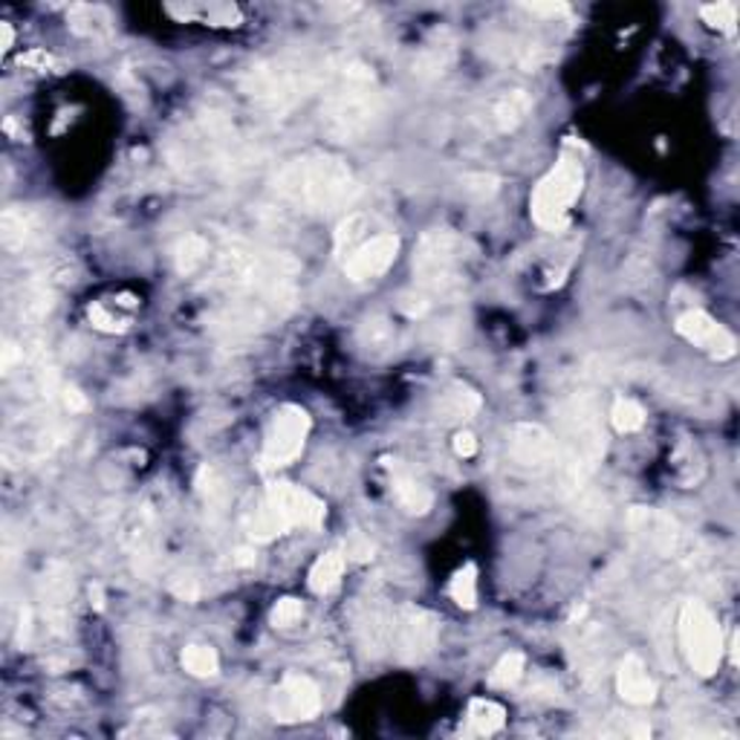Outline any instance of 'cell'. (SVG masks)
<instances>
[{
	"mask_svg": "<svg viewBox=\"0 0 740 740\" xmlns=\"http://www.w3.org/2000/svg\"><path fill=\"white\" fill-rule=\"evenodd\" d=\"M208 287L220 293L215 325L229 333H252L278 325L295 307V278L301 266L293 258L231 240L212 255Z\"/></svg>",
	"mask_w": 740,
	"mask_h": 740,
	"instance_id": "cell-1",
	"label": "cell"
},
{
	"mask_svg": "<svg viewBox=\"0 0 740 740\" xmlns=\"http://www.w3.org/2000/svg\"><path fill=\"white\" fill-rule=\"evenodd\" d=\"M272 192L298 215L327 217L353 206L362 185L348 162L333 153L312 151L281 168L272 180Z\"/></svg>",
	"mask_w": 740,
	"mask_h": 740,
	"instance_id": "cell-2",
	"label": "cell"
},
{
	"mask_svg": "<svg viewBox=\"0 0 740 740\" xmlns=\"http://www.w3.org/2000/svg\"><path fill=\"white\" fill-rule=\"evenodd\" d=\"M385 96L374 67L348 58L330 67L321 104V128L333 143H358L383 119Z\"/></svg>",
	"mask_w": 740,
	"mask_h": 740,
	"instance_id": "cell-3",
	"label": "cell"
},
{
	"mask_svg": "<svg viewBox=\"0 0 740 740\" xmlns=\"http://www.w3.org/2000/svg\"><path fill=\"white\" fill-rule=\"evenodd\" d=\"M475 255L469 240L448 229L425 231L414 252V293L402 295V312L408 319H420L431 304L452 301L466 284V263Z\"/></svg>",
	"mask_w": 740,
	"mask_h": 740,
	"instance_id": "cell-4",
	"label": "cell"
},
{
	"mask_svg": "<svg viewBox=\"0 0 740 740\" xmlns=\"http://www.w3.org/2000/svg\"><path fill=\"white\" fill-rule=\"evenodd\" d=\"M333 65H316L304 56H278L249 67L240 88L258 107L270 113H289L293 107L325 88Z\"/></svg>",
	"mask_w": 740,
	"mask_h": 740,
	"instance_id": "cell-5",
	"label": "cell"
},
{
	"mask_svg": "<svg viewBox=\"0 0 740 740\" xmlns=\"http://www.w3.org/2000/svg\"><path fill=\"white\" fill-rule=\"evenodd\" d=\"M565 443L558 446V469L567 489H576L596 471L605 457V431L599 422L596 402L590 397H573L561 408Z\"/></svg>",
	"mask_w": 740,
	"mask_h": 740,
	"instance_id": "cell-6",
	"label": "cell"
},
{
	"mask_svg": "<svg viewBox=\"0 0 740 740\" xmlns=\"http://www.w3.org/2000/svg\"><path fill=\"white\" fill-rule=\"evenodd\" d=\"M325 501L312 492L298 489L293 483H272L261 506L247 517V535L252 542L266 544L278 535L289 533L293 526L316 530V526L325 524Z\"/></svg>",
	"mask_w": 740,
	"mask_h": 740,
	"instance_id": "cell-7",
	"label": "cell"
},
{
	"mask_svg": "<svg viewBox=\"0 0 740 740\" xmlns=\"http://www.w3.org/2000/svg\"><path fill=\"white\" fill-rule=\"evenodd\" d=\"M581 192H584V168L579 160L561 157L556 168L547 171L542 183L535 185L533 200H530L533 220L542 229H561Z\"/></svg>",
	"mask_w": 740,
	"mask_h": 740,
	"instance_id": "cell-8",
	"label": "cell"
},
{
	"mask_svg": "<svg viewBox=\"0 0 740 740\" xmlns=\"http://www.w3.org/2000/svg\"><path fill=\"white\" fill-rule=\"evenodd\" d=\"M680 648L685 653L688 669L697 676H711L724 660V634L717 625L715 613L701 602H685L676 619Z\"/></svg>",
	"mask_w": 740,
	"mask_h": 740,
	"instance_id": "cell-9",
	"label": "cell"
},
{
	"mask_svg": "<svg viewBox=\"0 0 740 740\" xmlns=\"http://www.w3.org/2000/svg\"><path fill=\"white\" fill-rule=\"evenodd\" d=\"M310 434V414L301 406H284L270 420V429L263 434L261 469H281L304 452Z\"/></svg>",
	"mask_w": 740,
	"mask_h": 740,
	"instance_id": "cell-10",
	"label": "cell"
},
{
	"mask_svg": "<svg viewBox=\"0 0 740 740\" xmlns=\"http://www.w3.org/2000/svg\"><path fill=\"white\" fill-rule=\"evenodd\" d=\"M440 639V622L437 616L425 607L417 605H399L394 611V637L390 648L402 662H425L434 653Z\"/></svg>",
	"mask_w": 740,
	"mask_h": 740,
	"instance_id": "cell-11",
	"label": "cell"
},
{
	"mask_svg": "<svg viewBox=\"0 0 740 740\" xmlns=\"http://www.w3.org/2000/svg\"><path fill=\"white\" fill-rule=\"evenodd\" d=\"M56 231V215L47 206H9L0 215V243L7 252H33Z\"/></svg>",
	"mask_w": 740,
	"mask_h": 740,
	"instance_id": "cell-12",
	"label": "cell"
},
{
	"mask_svg": "<svg viewBox=\"0 0 740 740\" xmlns=\"http://www.w3.org/2000/svg\"><path fill=\"white\" fill-rule=\"evenodd\" d=\"M270 711L275 724H307L321 711V688L310 676L287 674L272 692Z\"/></svg>",
	"mask_w": 740,
	"mask_h": 740,
	"instance_id": "cell-13",
	"label": "cell"
},
{
	"mask_svg": "<svg viewBox=\"0 0 740 740\" xmlns=\"http://www.w3.org/2000/svg\"><path fill=\"white\" fill-rule=\"evenodd\" d=\"M628 526L630 535L657 556H680V549L685 547V535L674 517L660 510H651V506H634L628 512Z\"/></svg>",
	"mask_w": 740,
	"mask_h": 740,
	"instance_id": "cell-14",
	"label": "cell"
},
{
	"mask_svg": "<svg viewBox=\"0 0 740 740\" xmlns=\"http://www.w3.org/2000/svg\"><path fill=\"white\" fill-rule=\"evenodd\" d=\"M510 457L526 471H547L558 466V443L538 422H515L510 429Z\"/></svg>",
	"mask_w": 740,
	"mask_h": 740,
	"instance_id": "cell-15",
	"label": "cell"
},
{
	"mask_svg": "<svg viewBox=\"0 0 740 740\" xmlns=\"http://www.w3.org/2000/svg\"><path fill=\"white\" fill-rule=\"evenodd\" d=\"M676 333L683 335L688 344H694L697 351L708 353L711 358H720V362L738 353V339H735L732 330L703 310L683 312L676 319Z\"/></svg>",
	"mask_w": 740,
	"mask_h": 740,
	"instance_id": "cell-16",
	"label": "cell"
},
{
	"mask_svg": "<svg viewBox=\"0 0 740 740\" xmlns=\"http://www.w3.org/2000/svg\"><path fill=\"white\" fill-rule=\"evenodd\" d=\"M399 255V235L394 231H383L376 238L362 240L356 249H353L348 261H344V275L353 284H365V281H376L379 275L394 266Z\"/></svg>",
	"mask_w": 740,
	"mask_h": 740,
	"instance_id": "cell-17",
	"label": "cell"
},
{
	"mask_svg": "<svg viewBox=\"0 0 740 740\" xmlns=\"http://www.w3.org/2000/svg\"><path fill=\"white\" fill-rule=\"evenodd\" d=\"M72 599V579L61 565H49L44 579H41V605H44V619L56 630H65L67 616H70Z\"/></svg>",
	"mask_w": 740,
	"mask_h": 740,
	"instance_id": "cell-18",
	"label": "cell"
},
{
	"mask_svg": "<svg viewBox=\"0 0 740 740\" xmlns=\"http://www.w3.org/2000/svg\"><path fill=\"white\" fill-rule=\"evenodd\" d=\"M533 96L526 90H506L486 107V125L494 134H512L533 116Z\"/></svg>",
	"mask_w": 740,
	"mask_h": 740,
	"instance_id": "cell-19",
	"label": "cell"
},
{
	"mask_svg": "<svg viewBox=\"0 0 740 740\" xmlns=\"http://www.w3.org/2000/svg\"><path fill=\"white\" fill-rule=\"evenodd\" d=\"M616 688H619L622 701L630 703V706H651L657 701V683H653V676L648 674L642 657H637V653H628L619 662Z\"/></svg>",
	"mask_w": 740,
	"mask_h": 740,
	"instance_id": "cell-20",
	"label": "cell"
},
{
	"mask_svg": "<svg viewBox=\"0 0 740 740\" xmlns=\"http://www.w3.org/2000/svg\"><path fill=\"white\" fill-rule=\"evenodd\" d=\"M390 471V486H394V494H397V503L408 515H429L431 506H434V494L414 471H408L399 460H388Z\"/></svg>",
	"mask_w": 740,
	"mask_h": 740,
	"instance_id": "cell-21",
	"label": "cell"
},
{
	"mask_svg": "<svg viewBox=\"0 0 740 740\" xmlns=\"http://www.w3.org/2000/svg\"><path fill=\"white\" fill-rule=\"evenodd\" d=\"M356 634L367 657H383L390 648V637H394V611L383 605L365 607V613L358 616Z\"/></svg>",
	"mask_w": 740,
	"mask_h": 740,
	"instance_id": "cell-22",
	"label": "cell"
},
{
	"mask_svg": "<svg viewBox=\"0 0 740 740\" xmlns=\"http://www.w3.org/2000/svg\"><path fill=\"white\" fill-rule=\"evenodd\" d=\"M480 408H483V399L475 388L463 383H452L443 394L437 397V420L446 422V425H460V422H469L471 417L478 414Z\"/></svg>",
	"mask_w": 740,
	"mask_h": 740,
	"instance_id": "cell-23",
	"label": "cell"
},
{
	"mask_svg": "<svg viewBox=\"0 0 740 740\" xmlns=\"http://www.w3.org/2000/svg\"><path fill=\"white\" fill-rule=\"evenodd\" d=\"M344 567H348V556L339 553V549H330V553H321L316 558V565L310 567V590L316 596H327V593H333L344 579Z\"/></svg>",
	"mask_w": 740,
	"mask_h": 740,
	"instance_id": "cell-24",
	"label": "cell"
},
{
	"mask_svg": "<svg viewBox=\"0 0 740 740\" xmlns=\"http://www.w3.org/2000/svg\"><path fill=\"white\" fill-rule=\"evenodd\" d=\"M208 261H212V247H208L206 238L189 235V238H183L177 243L174 263L180 275H197V272L206 270Z\"/></svg>",
	"mask_w": 740,
	"mask_h": 740,
	"instance_id": "cell-25",
	"label": "cell"
},
{
	"mask_svg": "<svg viewBox=\"0 0 740 740\" xmlns=\"http://www.w3.org/2000/svg\"><path fill=\"white\" fill-rule=\"evenodd\" d=\"M469 724L478 735H494L506 724V708L494 701H471L469 703Z\"/></svg>",
	"mask_w": 740,
	"mask_h": 740,
	"instance_id": "cell-26",
	"label": "cell"
},
{
	"mask_svg": "<svg viewBox=\"0 0 740 740\" xmlns=\"http://www.w3.org/2000/svg\"><path fill=\"white\" fill-rule=\"evenodd\" d=\"M448 593H452L454 605L463 607V611H475V607H478V567L463 565L460 570L452 576Z\"/></svg>",
	"mask_w": 740,
	"mask_h": 740,
	"instance_id": "cell-27",
	"label": "cell"
},
{
	"mask_svg": "<svg viewBox=\"0 0 740 740\" xmlns=\"http://www.w3.org/2000/svg\"><path fill=\"white\" fill-rule=\"evenodd\" d=\"M454 61V44L452 41H431L414 61V70L420 76H443L446 67Z\"/></svg>",
	"mask_w": 740,
	"mask_h": 740,
	"instance_id": "cell-28",
	"label": "cell"
},
{
	"mask_svg": "<svg viewBox=\"0 0 740 740\" xmlns=\"http://www.w3.org/2000/svg\"><path fill=\"white\" fill-rule=\"evenodd\" d=\"M183 669L192 676L208 680L220 671V657L212 645H189L183 651Z\"/></svg>",
	"mask_w": 740,
	"mask_h": 740,
	"instance_id": "cell-29",
	"label": "cell"
},
{
	"mask_svg": "<svg viewBox=\"0 0 740 740\" xmlns=\"http://www.w3.org/2000/svg\"><path fill=\"white\" fill-rule=\"evenodd\" d=\"M611 422H613V429L619 431V434H634V431H639L645 425V408L639 406L637 399H628V397L613 399Z\"/></svg>",
	"mask_w": 740,
	"mask_h": 740,
	"instance_id": "cell-30",
	"label": "cell"
},
{
	"mask_svg": "<svg viewBox=\"0 0 740 740\" xmlns=\"http://www.w3.org/2000/svg\"><path fill=\"white\" fill-rule=\"evenodd\" d=\"M524 669H526L524 653L521 651L503 653L501 660H498V665L492 669V674H489V685H492V688H512V685L524 676Z\"/></svg>",
	"mask_w": 740,
	"mask_h": 740,
	"instance_id": "cell-31",
	"label": "cell"
},
{
	"mask_svg": "<svg viewBox=\"0 0 740 740\" xmlns=\"http://www.w3.org/2000/svg\"><path fill=\"white\" fill-rule=\"evenodd\" d=\"M70 24L76 33L84 35H102L107 33L111 15L102 7H72L70 9Z\"/></svg>",
	"mask_w": 740,
	"mask_h": 740,
	"instance_id": "cell-32",
	"label": "cell"
},
{
	"mask_svg": "<svg viewBox=\"0 0 740 740\" xmlns=\"http://www.w3.org/2000/svg\"><path fill=\"white\" fill-rule=\"evenodd\" d=\"M358 342L367 351H379V348H390L394 344V327L388 319H367L358 330Z\"/></svg>",
	"mask_w": 740,
	"mask_h": 740,
	"instance_id": "cell-33",
	"label": "cell"
},
{
	"mask_svg": "<svg viewBox=\"0 0 740 740\" xmlns=\"http://www.w3.org/2000/svg\"><path fill=\"white\" fill-rule=\"evenodd\" d=\"M365 226H367L365 215L348 217V220L339 226V231H335V252H348V255H351L353 249L358 247L362 235H365Z\"/></svg>",
	"mask_w": 740,
	"mask_h": 740,
	"instance_id": "cell-34",
	"label": "cell"
},
{
	"mask_svg": "<svg viewBox=\"0 0 740 740\" xmlns=\"http://www.w3.org/2000/svg\"><path fill=\"white\" fill-rule=\"evenodd\" d=\"M703 21L715 30H724V33H735V24H738V7L735 3H711V7L701 9Z\"/></svg>",
	"mask_w": 740,
	"mask_h": 740,
	"instance_id": "cell-35",
	"label": "cell"
},
{
	"mask_svg": "<svg viewBox=\"0 0 740 740\" xmlns=\"http://www.w3.org/2000/svg\"><path fill=\"white\" fill-rule=\"evenodd\" d=\"M301 616H304V605L293 596L281 599L278 605L272 607V625H275V628H281V630H287V628H293V625H298V622H301Z\"/></svg>",
	"mask_w": 740,
	"mask_h": 740,
	"instance_id": "cell-36",
	"label": "cell"
},
{
	"mask_svg": "<svg viewBox=\"0 0 740 740\" xmlns=\"http://www.w3.org/2000/svg\"><path fill=\"white\" fill-rule=\"evenodd\" d=\"M498 185H501V180L492 174H466L463 177V189L469 194H475V197H492L494 192H498Z\"/></svg>",
	"mask_w": 740,
	"mask_h": 740,
	"instance_id": "cell-37",
	"label": "cell"
},
{
	"mask_svg": "<svg viewBox=\"0 0 740 740\" xmlns=\"http://www.w3.org/2000/svg\"><path fill=\"white\" fill-rule=\"evenodd\" d=\"M454 446V454L457 457H463V460H469V457H475L478 454V440H475V434L471 431H457L452 440Z\"/></svg>",
	"mask_w": 740,
	"mask_h": 740,
	"instance_id": "cell-38",
	"label": "cell"
},
{
	"mask_svg": "<svg viewBox=\"0 0 740 740\" xmlns=\"http://www.w3.org/2000/svg\"><path fill=\"white\" fill-rule=\"evenodd\" d=\"M61 402H65V408L70 414L88 411V397H84L79 388H72V385H61Z\"/></svg>",
	"mask_w": 740,
	"mask_h": 740,
	"instance_id": "cell-39",
	"label": "cell"
},
{
	"mask_svg": "<svg viewBox=\"0 0 740 740\" xmlns=\"http://www.w3.org/2000/svg\"><path fill=\"white\" fill-rule=\"evenodd\" d=\"M526 12H533V15L542 18H565L570 15V7L567 3H526Z\"/></svg>",
	"mask_w": 740,
	"mask_h": 740,
	"instance_id": "cell-40",
	"label": "cell"
},
{
	"mask_svg": "<svg viewBox=\"0 0 740 740\" xmlns=\"http://www.w3.org/2000/svg\"><path fill=\"white\" fill-rule=\"evenodd\" d=\"M348 558H353V561H367V558H374V544L365 542V538H351V544H348V553H344Z\"/></svg>",
	"mask_w": 740,
	"mask_h": 740,
	"instance_id": "cell-41",
	"label": "cell"
},
{
	"mask_svg": "<svg viewBox=\"0 0 740 740\" xmlns=\"http://www.w3.org/2000/svg\"><path fill=\"white\" fill-rule=\"evenodd\" d=\"M90 321H93L96 327H102V330H111V333H113V330H119V321L113 319V316H107L102 304L90 307Z\"/></svg>",
	"mask_w": 740,
	"mask_h": 740,
	"instance_id": "cell-42",
	"label": "cell"
},
{
	"mask_svg": "<svg viewBox=\"0 0 740 740\" xmlns=\"http://www.w3.org/2000/svg\"><path fill=\"white\" fill-rule=\"evenodd\" d=\"M174 593L180 599H185V602H194V599H197V579H192V576H189V579H180V581H174Z\"/></svg>",
	"mask_w": 740,
	"mask_h": 740,
	"instance_id": "cell-43",
	"label": "cell"
},
{
	"mask_svg": "<svg viewBox=\"0 0 740 740\" xmlns=\"http://www.w3.org/2000/svg\"><path fill=\"white\" fill-rule=\"evenodd\" d=\"M18 358L24 362V351H21V348H18V344H12V342L3 344V374H12V367H15Z\"/></svg>",
	"mask_w": 740,
	"mask_h": 740,
	"instance_id": "cell-44",
	"label": "cell"
},
{
	"mask_svg": "<svg viewBox=\"0 0 740 740\" xmlns=\"http://www.w3.org/2000/svg\"><path fill=\"white\" fill-rule=\"evenodd\" d=\"M0 30H3V47H0V49H3V53H7V49L12 47V26H9V24H0Z\"/></svg>",
	"mask_w": 740,
	"mask_h": 740,
	"instance_id": "cell-45",
	"label": "cell"
}]
</instances>
